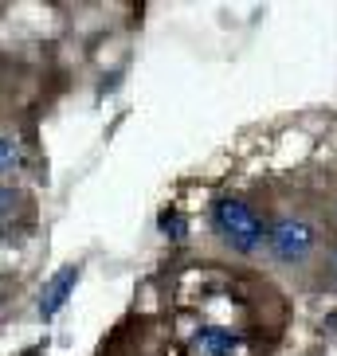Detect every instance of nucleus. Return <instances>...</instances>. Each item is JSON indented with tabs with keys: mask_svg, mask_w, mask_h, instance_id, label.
<instances>
[{
	"mask_svg": "<svg viewBox=\"0 0 337 356\" xmlns=\"http://www.w3.org/2000/svg\"><path fill=\"white\" fill-rule=\"evenodd\" d=\"M212 227H216V235L240 254L263 251V243H267V227H263V220H259V211L240 196H220L212 204Z\"/></svg>",
	"mask_w": 337,
	"mask_h": 356,
	"instance_id": "obj_1",
	"label": "nucleus"
},
{
	"mask_svg": "<svg viewBox=\"0 0 337 356\" xmlns=\"http://www.w3.org/2000/svg\"><path fill=\"white\" fill-rule=\"evenodd\" d=\"M267 247H271V259L283 262V266H302L318 247V231L310 220L302 216H279V220L267 227Z\"/></svg>",
	"mask_w": 337,
	"mask_h": 356,
	"instance_id": "obj_2",
	"label": "nucleus"
},
{
	"mask_svg": "<svg viewBox=\"0 0 337 356\" xmlns=\"http://www.w3.org/2000/svg\"><path fill=\"white\" fill-rule=\"evenodd\" d=\"M75 282H79V266H59V270L43 282V290H40V317L43 321H52V317L67 305V298L75 293Z\"/></svg>",
	"mask_w": 337,
	"mask_h": 356,
	"instance_id": "obj_3",
	"label": "nucleus"
},
{
	"mask_svg": "<svg viewBox=\"0 0 337 356\" xmlns=\"http://www.w3.org/2000/svg\"><path fill=\"white\" fill-rule=\"evenodd\" d=\"M240 348V337L232 329H220V325H204L201 333L192 337L189 353L192 356H232Z\"/></svg>",
	"mask_w": 337,
	"mask_h": 356,
	"instance_id": "obj_4",
	"label": "nucleus"
},
{
	"mask_svg": "<svg viewBox=\"0 0 337 356\" xmlns=\"http://www.w3.org/2000/svg\"><path fill=\"white\" fill-rule=\"evenodd\" d=\"M24 165V149L16 137H0V177H12Z\"/></svg>",
	"mask_w": 337,
	"mask_h": 356,
	"instance_id": "obj_5",
	"label": "nucleus"
},
{
	"mask_svg": "<svg viewBox=\"0 0 337 356\" xmlns=\"http://www.w3.org/2000/svg\"><path fill=\"white\" fill-rule=\"evenodd\" d=\"M12 211H16V192L0 184V235H8V227H12Z\"/></svg>",
	"mask_w": 337,
	"mask_h": 356,
	"instance_id": "obj_6",
	"label": "nucleus"
},
{
	"mask_svg": "<svg viewBox=\"0 0 337 356\" xmlns=\"http://www.w3.org/2000/svg\"><path fill=\"white\" fill-rule=\"evenodd\" d=\"M185 220H180L177 211H165V216H161V235H168V239H185Z\"/></svg>",
	"mask_w": 337,
	"mask_h": 356,
	"instance_id": "obj_7",
	"label": "nucleus"
},
{
	"mask_svg": "<svg viewBox=\"0 0 337 356\" xmlns=\"http://www.w3.org/2000/svg\"><path fill=\"white\" fill-rule=\"evenodd\" d=\"M334 278H337V251H334Z\"/></svg>",
	"mask_w": 337,
	"mask_h": 356,
	"instance_id": "obj_8",
	"label": "nucleus"
}]
</instances>
